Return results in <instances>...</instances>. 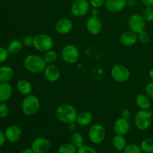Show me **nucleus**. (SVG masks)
I'll list each match as a JSON object with an SVG mask.
<instances>
[{"label":"nucleus","mask_w":153,"mask_h":153,"mask_svg":"<svg viewBox=\"0 0 153 153\" xmlns=\"http://www.w3.org/2000/svg\"><path fill=\"white\" fill-rule=\"evenodd\" d=\"M13 94V88L9 82H0V102H6Z\"/></svg>","instance_id":"nucleus-19"},{"label":"nucleus","mask_w":153,"mask_h":153,"mask_svg":"<svg viewBox=\"0 0 153 153\" xmlns=\"http://www.w3.org/2000/svg\"><path fill=\"white\" fill-rule=\"evenodd\" d=\"M106 130L101 124H94L88 131V137L93 143L99 144L104 141L106 137Z\"/></svg>","instance_id":"nucleus-6"},{"label":"nucleus","mask_w":153,"mask_h":153,"mask_svg":"<svg viewBox=\"0 0 153 153\" xmlns=\"http://www.w3.org/2000/svg\"><path fill=\"white\" fill-rule=\"evenodd\" d=\"M50 147V142L46 137H37L31 143V149L34 153H47Z\"/></svg>","instance_id":"nucleus-12"},{"label":"nucleus","mask_w":153,"mask_h":153,"mask_svg":"<svg viewBox=\"0 0 153 153\" xmlns=\"http://www.w3.org/2000/svg\"><path fill=\"white\" fill-rule=\"evenodd\" d=\"M149 76L150 77V79H152L153 80V69L149 70Z\"/></svg>","instance_id":"nucleus-45"},{"label":"nucleus","mask_w":153,"mask_h":153,"mask_svg":"<svg viewBox=\"0 0 153 153\" xmlns=\"http://www.w3.org/2000/svg\"><path fill=\"white\" fill-rule=\"evenodd\" d=\"M6 140L10 143H16L19 141V139L22 137V129L20 127L16 125H11L7 127L4 131Z\"/></svg>","instance_id":"nucleus-14"},{"label":"nucleus","mask_w":153,"mask_h":153,"mask_svg":"<svg viewBox=\"0 0 153 153\" xmlns=\"http://www.w3.org/2000/svg\"><path fill=\"white\" fill-rule=\"evenodd\" d=\"M146 22L141 14L134 13L128 18V26L130 31L137 34L141 31H144L146 28Z\"/></svg>","instance_id":"nucleus-10"},{"label":"nucleus","mask_w":153,"mask_h":153,"mask_svg":"<svg viewBox=\"0 0 153 153\" xmlns=\"http://www.w3.org/2000/svg\"><path fill=\"white\" fill-rule=\"evenodd\" d=\"M79 51L73 44H67L61 51V58L64 62L73 64L77 62L79 59Z\"/></svg>","instance_id":"nucleus-7"},{"label":"nucleus","mask_w":153,"mask_h":153,"mask_svg":"<svg viewBox=\"0 0 153 153\" xmlns=\"http://www.w3.org/2000/svg\"><path fill=\"white\" fill-rule=\"evenodd\" d=\"M140 146L144 153H153V138L144 139Z\"/></svg>","instance_id":"nucleus-28"},{"label":"nucleus","mask_w":153,"mask_h":153,"mask_svg":"<svg viewBox=\"0 0 153 153\" xmlns=\"http://www.w3.org/2000/svg\"><path fill=\"white\" fill-rule=\"evenodd\" d=\"M102 22L98 16H91L87 19L86 28L92 35H98L102 31Z\"/></svg>","instance_id":"nucleus-11"},{"label":"nucleus","mask_w":153,"mask_h":153,"mask_svg":"<svg viewBox=\"0 0 153 153\" xmlns=\"http://www.w3.org/2000/svg\"><path fill=\"white\" fill-rule=\"evenodd\" d=\"M22 42L24 46H26V47H31L34 45V37L29 35V34L24 36L22 37Z\"/></svg>","instance_id":"nucleus-34"},{"label":"nucleus","mask_w":153,"mask_h":153,"mask_svg":"<svg viewBox=\"0 0 153 153\" xmlns=\"http://www.w3.org/2000/svg\"><path fill=\"white\" fill-rule=\"evenodd\" d=\"M45 78L49 82H55L60 79L61 72L59 68L53 64H49L46 65L43 71Z\"/></svg>","instance_id":"nucleus-15"},{"label":"nucleus","mask_w":153,"mask_h":153,"mask_svg":"<svg viewBox=\"0 0 153 153\" xmlns=\"http://www.w3.org/2000/svg\"><path fill=\"white\" fill-rule=\"evenodd\" d=\"M152 114L149 110H140L134 115V125L139 130L144 131L148 129L152 124Z\"/></svg>","instance_id":"nucleus-4"},{"label":"nucleus","mask_w":153,"mask_h":153,"mask_svg":"<svg viewBox=\"0 0 153 153\" xmlns=\"http://www.w3.org/2000/svg\"><path fill=\"white\" fill-rule=\"evenodd\" d=\"M40 109V101L38 97L33 94L25 96L22 102V111L26 116H34Z\"/></svg>","instance_id":"nucleus-3"},{"label":"nucleus","mask_w":153,"mask_h":153,"mask_svg":"<svg viewBox=\"0 0 153 153\" xmlns=\"http://www.w3.org/2000/svg\"><path fill=\"white\" fill-rule=\"evenodd\" d=\"M111 76L112 79L120 83L127 82L130 78V71L123 64H116L111 70Z\"/></svg>","instance_id":"nucleus-9"},{"label":"nucleus","mask_w":153,"mask_h":153,"mask_svg":"<svg viewBox=\"0 0 153 153\" xmlns=\"http://www.w3.org/2000/svg\"><path fill=\"white\" fill-rule=\"evenodd\" d=\"M23 43L22 40H13L8 43L7 49L8 51L9 54L10 55H16L20 52L23 48Z\"/></svg>","instance_id":"nucleus-25"},{"label":"nucleus","mask_w":153,"mask_h":153,"mask_svg":"<svg viewBox=\"0 0 153 153\" xmlns=\"http://www.w3.org/2000/svg\"><path fill=\"white\" fill-rule=\"evenodd\" d=\"M120 43L125 46H134L137 41V34L134 33L131 31H127L123 33L120 37Z\"/></svg>","instance_id":"nucleus-18"},{"label":"nucleus","mask_w":153,"mask_h":153,"mask_svg":"<svg viewBox=\"0 0 153 153\" xmlns=\"http://www.w3.org/2000/svg\"><path fill=\"white\" fill-rule=\"evenodd\" d=\"M91 16H99V9L93 7L92 10H91Z\"/></svg>","instance_id":"nucleus-43"},{"label":"nucleus","mask_w":153,"mask_h":153,"mask_svg":"<svg viewBox=\"0 0 153 153\" xmlns=\"http://www.w3.org/2000/svg\"><path fill=\"white\" fill-rule=\"evenodd\" d=\"M124 153H143L141 148L140 146L134 143H131V144L127 145L126 147L123 150Z\"/></svg>","instance_id":"nucleus-31"},{"label":"nucleus","mask_w":153,"mask_h":153,"mask_svg":"<svg viewBox=\"0 0 153 153\" xmlns=\"http://www.w3.org/2000/svg\"><path fill=\"white\" fill-rule=\"evenodd\" d=\"M77 109L71 104L60 105L55 110V117L59 122L64 124L76 123L78 116Z\"/></svg>","instance_id":"nucleus-1"},{"label":"nucleus","mask_w":153,"mask_h":153,"mask_svg":"<svg viewBox=\"0 0 153 153\" xmlns=\"http://www.w3.org/2000/svg\"><path fill=\"white\" fill-rule=\"evenodd\" d=\"M77 153H98V152L92 146L84 145L77 149Z\"/></svg>","instance_id":"nucleus-35"},{"label":"nucleus","mask_w":153,"mask_h":153,"mask_svg":"<svg viewBox=\"0 0 153 153\" xmlns=\"http://www.w3.org/2000/svg\"><path fill=\"white\" fill-rule=\"evenodd\" d=\"M135 103L140 110H149L151 107V100L146 94H140L135 99Z\"/></svg>","instance_id":"nucleus-22"},{"label":"nucleus","mask_w":153,"mask_h":153,"mask_svg":"<svg viewBox=\"0 0 153 153\" xmlns=\"http://www.w3.org/2000/svg\"><path fill=\"white\" fill-rule=\"evenodd\" d=\"M113 128L114 132L117 134H121V135H126L128 134V131L131 128V124L128 119H126L121 117L116 120L113 126Z\"/></svg>","instance_id":"nucleus-13"},{"label":"nucleus","mask_w":153,"mask_h":153,"mask_svg":"<svg viewBox=\"0 0 153 153\" xmlns=\"http://www.w3.org/2000/svg\"><path fill=\"white\" fill-rule=\"evenodd\" d=\"M137 38H138V41H140L141 43H148L150 40V35L147 31L144 30L137 34Z\"/></svg>","instance_id":"nucleus-32"},{"label":"nucleus","mask_w":153,"mask_h":153,"mask_svg":"<svg viewBox=\"0 0 153 153\" xmlns=\"http://www.w3.org/2000/svg\"><path fill=\"white\" fill-rule=\"evenodd\" d=\"M121 114H122V117L129 120L130 117H131V111H130L129 109L125 108L122 111V113H121Z\"/></svg>","instance_id":"nucleus-39"},{"label":"nucleus","mask_w":153,"mask_h":153,"mask_svg":"<svg viewBox=\"0 0 153 153\" xmlns=\"http://www.w3.org/2000/svg\"><path fill=\"white\" fill-rule=\"evenodd\" d=\"M6 137H5V134H4V132H3L2 131L0 130V146H3L4 144L6 141Z\"/></svg>","instance_id":"nucleus-40"},{"label":"nucleus","mask_w":153,"mask_h":153,"mask_svg":"<svg viewBox=\"0 0 153 153\" xmlns=\"http://www.w3.org/2000/svg\"><path fill=\"white\" fill-rule=\"evenodd\" d=\"M68 129L70 131H73L74 132L76 129V123H71L68 124Z\"/></svg>","instance_id":"nucleus-41"},{"label":"nucleus","mask_w":153,"mask_h":153,"mask_svg":"<svg viewBox=\"0 0 153 153\" xmlns=\"http://www.w3.org/2000/svg\"><path fill=\"white\" fill-rule=\"evenodd\" d=\"M112 144L115 149L117 151H123L127 146L126 139L124 135L117 134L112 139Z\"/></svg>","instance_id":"nucleus-24"},{"label":"nucleus","mask_w":153,"mask_h":153,"mask_svg":"<svg viewBox=\"0 0 153 153\" xmlns=\"http://www.w3.org/2000/svg\"><path fill=\"white\" fill-rule=\"evenodd\" d=\"M77 149L71 143H64L59 146L58 153H77Z\"/></svg>","instance_id":"nucleus-27"},{"label":"nucleus","mask_w":153,"mask_h":153,"mask_svg":"<svg viewBox=\"0 0 153 153\" xmlns=\"http://www.w3.org/2000/svg\"><path fill=\"white\" fill-rule=\"evenodd\" d=\"M54 46V40L51 36L46 34H38L34 37L33 47L36 50L41 52H46L51 50Z\"/></svg>","instance_id":"nucleus-5"},{"label":"nucleus","mask_w":153,"mask_h":153,"mask_svg":"<svg viewBox=\"0 0 153 153\" xmlns=\"http://www.w3.org/2000/svg\"><path fill=\"white\" fill-rule=\"evenodd\" d=\"M70 143L74 145L77 149L84 146V137L82 134L79 132L74 131L70 137Z\"/></svg>","instance_id":"nucleus-26"},{"label":"nucleus","mask_w":153,"mask_h":153,"mask_svg":"<svg viewBox=\"0 0 153 153\" xmlns=\"http://www.w3.org/2000/svg\"><path fill=\"white\" fill-rule=\"evenodd\" d=\"M23 65L25 70H28L29 73L38 74L43 73L47 64L43 57L32 54L25 57L23 61Z\"/></svg>","instance_id":"nucleus-2"},{"label":"nucleus","mask_w":153,"mask_h":153,"mask_svg":"<svg viewBox=\"0 0 153 153\" xmlns=\"http://www.w3.org/2000/svg\"><path fill=\"white\" fill-rule=\"evenodd\" d=\"M73 27V22L68 18H62L56 22L55 29L59 34H67L72 31Z\"/></svg>","instance_id":"nucleus-17"},{"label":"nucleus","mask_w":153,"mask_h":153,"mask_svg":"<svg viewBox=\"0 0 153 153\" xmlns=\"http://www.w3.org/2000/svg\"><path fill=\"white\" fill-rule=\"evenodd\" d=\"M43 58H44L45 61L47 64H54L57 60V58H58V55H57L55 51L51 49V50L45 52L44 55H43Z\"/></svg>","instance_id":"nucleus-29"},{"label":"nucleus","mask_w":153,"mask_h":153,"mask_svg":"<svg viewBox=\"0 0 153 153\" xmlns=\"http://www.w3.org/2000/svg\"><path fill=\"white\" fill-rule=\"evenodd\" d=\"M14 72L12 67L9 66L0 67V82H9L13 77Z\"/></svg>","instance_id":"nucleus-23"},{"label":"nucleus","mask_w":153,"mask_h":153,"mask_svg":"<svg viewBox=\"0 0 153 153\" xmlns=\"http://www.w3.org/2000/svg\"><path fill=\"white\" fill-rule=\"evenodd\" d=\"M18 92L23 96H28L32 92V85L29 81L26 79H21L16 84Z\"/></svg>","instance_id":"nucleus-21"},{"label":"nucleus","mask_w":153,"mask_h":153,"mask_svg":"<svg viewBox=\"0 0 153 153\" xmlns=\"http://www.w3.org/2000/svg\"><path fill=\"white\" fill-rule=\"evenodd\" d=\"M145 93L151 100H153V82H148L146 84L145 87Z\"/></svg>","instance_id":"nucleus-37"},{"label":"nucleus","mask_w":153,"mask_h":153,"mask_svg":"<svg viewBox=\"0 0 153 153\" xmlns=\"http://www.w3.org/2000/svg\"><path fill=\"white\" fill-rule=\"evenodd\" d=\"M141 2L145 6H152L153 7V0H140Z\"/></svg>","instance_id":"nucleus-42"},{"label":"nucleus","mask_w":153,"mask_h":153,"mask_svg":"<svg viewBox=\"0 0 153 153\" xmlns=\"http://www.w3.org/2000/svg\"><path fill=\"white\" fill-rule=\"evenodd\" d=\"M116 153H124V152H122V151H117Z\"/></svg>","instance_id":"nucleus-46"},{"label":"nucleus","mask_w":153,"mask_h":153,"mask_svg":"<svg viewBox=\"0 0 153 153\" xmlns=\"http://www.w3.org/2000/svg\"><path fill=\"white\" fill-rule=\"evenodd\" d=\"M20 153H34V151L32 150V149H29V148H26V149H24L21 151Z\"/></svg>","instance_id":"nucleus-44"},{"label":"nucleus","mask_w":153,"mask_h":153,"mask_svg":"<svg viewBox=\"0 0 153 153\" xmlns=\"http://www.w3.org/2000/svg\"><path fill=\"white\" fill-rule=\"evenodd\" d=\"M10 109L5 102L0 103V118H6L9 114Z\"/></svg>","instance_id":"nucleus-33"},{"label":"nucleus","mask_w":153,"mask_h":153,"mask_svg":"<svg viewBox=\"0 0 153 153\" xmlns=\"http://www.w3.org/2000/svg\"><path fill=\"white\" fill-rule=\"evenodd\" d=\"M93 120V116L91 112L83 111L78 114L76 123L81 127H86L91 123Z\"/></svg>","instance_id":"nucleus-20"},{"label":"nucleus","mask_w":153,"mask_h":153,"mask_svg":"<svg viewBox=\"0 0 153 153\" xmlns=\"http://www.w3.org/2000/svg\"><path fill=\"white\" fill-rule=\"evenodd\" d=\"M90 6L88 0H75L70 7L71 14L76 18L83 17L89 12Z\"/></svg>","instance_id":"nucleus-8"},{"label":"nucleus","mask_w":153,"mask_h":153,"mask_svg":"<svg viewBox=\"0 0 153 153\" xmlns=\"http://www.w3.org/2000/svg\"><path fill=\"white\" fill-rule=\"evenodd\" d=\"M127 0H105V7L111 13H120L125 8Z\"/></svg>","instance_id":"nucleus-16"},{"label":"nucleus","mask_w":153,"mask_h":153,"mask_svg":"<svg viewBox=\"0 0 153 153\" xmlns=\"http://www.w3.org/2000/svg\"><path fill=\"white\" fill-rule=\"evenodd\" d=\"M9 55L10 54H9L7 48L0 46V64L4 62L8 58Z\"/></svg>","instance_id":"nucleus-36"},{"label":"nucleus","mask_w":153,"mask_h":153,"mask_svg":"<svg viewBox=\"0 0 153 153\" xmlns=\"http://www.w3.org/2000/svg\"><path fill=\"white\" fill-rule=\"evenodd\" d=\"M0 103H1V102H0Z\"/></svg>","instance_id":"nucleus-47"},{"label":"nucleus","mask_w":153,"mask_h":153,"mask_svg":"<svg viewBox=\"0 0 153 153\" xmlns=\"http://www.w3.org/2000/svg\"><path fill=\"white\" fill-rule=\"evenodd\" d=\"M90 4L95 8H100L105 6V0H89Z\"/></svg>","instance_id":"nucleus-38"},{"label":"nucleus","mask_w":153,"mask_h":153,"mask_svg":"<svg viewBox=\"0 0 153 153\" xmlns=\"http://www.w3.org/2000/svg\"><path fill=\"white\" fill-rule=\"evenodd\" d=\"M143 19L146 22H150L153 21V7L152 6H146L143 10L142 13Z\"/></svg>","instance_id":"nucleus-30"}]
</instances>
